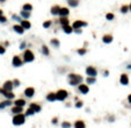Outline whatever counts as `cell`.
<instances>
[{
	"label": "cell",
	"mask_w": 131,
	"mask_h": 128,
	"mask_svg": "<svg viewBox=\"0 0 131 128\" xmlns=\"http://www.w3.org/2000/svg\"><path fill=\"white\" fill-rule=\"evenodd\" d=\"M66 79H67L69 85L72 87H75L79 84L83 83V77L80 73H75V72H69L66 75Z\"/></svg>",
	"instance_id": "cell-1"
},
{
	"label": "cell",
	"mask_w": 131,
	"mask_h": 128,
	"mask_svg": "<svg viewBox=\"0 0 131 128\" xmlns=\"http://www.w3.org/2000/svg\"><path fill=\"white\" fill-rule=\"evenodd\" d=\"M21 57H22L23 63H31L35 61V54H34V51L31 49L27 48L23 50V54H22Z\"/></svg>",
	"instance_id": "cell-2"
},
{
	"label": "cell",
	"mask_w": 131,
	"mask_h": 128,
	"mask_svg": "<svg viewBox=\"0 0 131 128\" xmlns=\"http://www.w3.org/2000/svg\"><path fill=\"white\" fill-rule=\"evenodd\" d=\"M24 122H26V115H24V113L14 114L13 119H12V124L14 126H22Z\"/></svg>",
	"instance_id": "cell-3"
},
{
	"label": "cell",
	"mask_w": 131,
	"mask_h": 128,
	"mask_svg": "<svg viewBox=\"0 0 131 128\" xmlns=\"http://www.w3.org/2000/svg\"><path fill=\"white\" fill-rule=\"evenodd\" d=\"M69 97V92L64 88H59L56 91V99L58 101H65Z\"/></svg>",
	"instance_id": "cell-4"
},
{
	"label": "cell",
	"mask_w": 131,
	"mask_h": 128,
	"mask_svg": "<svg viewBox=\"0 0 131 128\" xmlns=\"http://www.w3.org/2000/svg\"><path fill=\"white\" fill-rule=\"evenodd\" d=\"M85 73H86L87 77H96L97 73H99V71L96 69V66L88 65V66H86V69H85Z\"/></svg>",
	"instance_id": "cell-5"
},
{
	"label": "cell",
	"mask_w": 131,
	"mask_h": 128,
	"mask_svg": "<svg viewBox=\"0 0 131 128\" xmlns=\"http://www.w3.org/2000/svg\"><path fill=\"white\" fill-rule=\"evenodd\" d=\"M24 63L22 61V57L21 56H19V55H14L13 58H12V65L14 68H21Z\"/></svg>",
	"instance_id": "cell-6"
},
{
	"label": "cell",
	"mask_w": 131,
	"mask_h": 128,
	"mask_svg": "<svg viewBox=\"0 0 131 128\" xmlns=\"http://www.w3.org/2000/svg\"><path fill=\"white\" fill-rule=\"evenodd\" d=\"M77 90H78V92L80 94H83V96H86L88 94L89 92V85H87L86 83H81V84H79L77 86Z\"/></svg>",
	"instance_id": "cell-7"
},
{
	"label": "cell",
	"mask_w": 131,
	"mask_h": 128,
	"mask_svg": "<svg viewBox=\"0 0 131 128\" xmlns=\"http://www.w3.org/2000/svg\"><path fill=\"white\" fill-rule=\"evenodd\" d=\"M35 92H36L35 87H33V86H28V87L24 88L23 94H24V97H26V98H29V99H31V98L35 96Z\"/></svg>",
	"instance_id": "cell-8"
},
{
	"label": "cell",
	"mask_w": 131,
	"mask_h": 128,
	"mask_svg": "<svg viewBox=\"0 0 131 128\" xmlns=\"http://www.w3.org/2000/svg\"><path fill=\"white\" fill-rule=\"evenodd\" d=\"M88 23L86 21H83V20H74L73 23L71 25L73 29H77V28H83V27H86Z\"/></svg>",
	"instance_id": "cell-9"
},
{
	"label": "cell",
	"mask_w": 131,
	"mask_h": 128,
	"mask_svg": "<svg viewBox=\"0 0 131 128\" xmlns=\"http://www.w3.org/2000/svg\"><path fill=\"white\" fill-rule=\"evenodd\" d=\"M1 87L4 88V90H6L7 92H9V91H13V88H14L13 82H12L11 79L6 80V82H4V84H2V86H1Z\"/></svg>",
	"instance_id": "cell-10"
},
{
	"label": "cell",
	"mask_w": 131,
	"mask_h": 128,
	"mask_svg": "<svg viewBox=\"0 0 131 128\" xmlns=\"http://www.w3.org/2000/svg\"><path fill=\"white\" fill-rule=\"evenodd\" d=\"M13 106V100H8V99H5L2 101H0V110H5L7 107H12Z\"/></svg>",
	"instance_id": "cell-11"
},
{
	"label": "cell",
	"mask_w": 131,
	"mask_h": 128,
	"mask_svg": "<svg viewBox=\"0 0 131 128\" xmlns=\"http://www.w3.org/2000/svg\"><path fill=\"white\" fill-rule=\"evenodd\" d=\"M12 28H13V30L15 31L16 34H19V35H23V34H24V31H26L23 28H22V26L20 25V23H15V25H13Z\"/></svg>",
	"instance_id": "cell-12"
},
{
	"label": "cell",
	"mask_w": 131,
	"mask_h": 128,
	"mask_svg": "<svg viewBox=\"0 0 131 128\" xmlns=\"http://www.w3.org/2000/svg\"><path fill=\"white\" fill-rule=\"evenodd\" d=\"M113 41H114V36L111 34H105V35L102 36V42L105 44L113 43Z\"/></svg>",
	"instance_id": "cell-13"
},
{
	"label": "cell",
	"mask_w": 131,
	"mask_h": 128,
	"mask_svg": "<svg viewBox=\"0 0 131 128\" xmlns=\"http://www.w3.org/2000/svg\"><path fill=\"white\" fill-rule=\"evenodd\" d=\"M29 108H31L35 113H39V112L42 111V106L39 105L38 102H30V104H29Z\"/></svg>",
	"instance_id": "cell-14"
},
{
	"label": "cell",
	"mask_w": 131,
	"mask_h": 128,
	"mask_svg": "<svg viewBox=\"0 0 131 128\" xmlns=\"http://www.w3.org/2000/svg\"><path fill=\"white\" fill-rule=\"evenodd\" d=\"M13 105L15 106H20V107H24L27 105V101L24 98H18V99H15L13 101Z\"/></svg>",
	"instance_id": "cell-15"
},
{
	"label": "cell",
	"mask_w": 131,
	"mask_h": 128,
	"mask_svg": "<svg viewBox=\"0 0 131 128\" xmlns=\"http://www.w3.org/2000/svg\"><path fill=\"white\" fill-rule=\"evenodd\" d=\"M119 83H121V85L127 86L129 84V76L127 73H122V75L119 76Z\"/></svg>",
	"instance_id": "cell-16"
},
{
	"label": "cell",
	"mask_w": 131,
	"mask_h": 128,
	"mask_svg": "<svg viewBox=\"0 0 131 128\" xmlns=\"http://www.w3.org/2000/svg\"><path fill=\"white\" fill-rule=\"evenodd\" d=\"M50 45H51L53 49H59L60 48V41L58 40L57 37H53V39L50 40Z\"/></svg>",
	"instance_id": "cell-17"
},
{
	"label": "cell",
	"mask_w": 131,
	"mask_h": 128,
	"mask_svg": "<svg viewBox=\"0 0 131 128\" xmlns=\"http://www.w3.org/2000/svg\"><path fill=\"white\" fill-rule=\"evenodd\" d=\"M69 8H77L80 5V0H66Z\"/></svg>",
	"instance_id": "cell-18"
},
{
	"label": "cell",
	"mask_w": 131,
	"mask_h": 128,
	"mask_svg": "<svg viewBox=\"0 0 131 128\" xmlns=\"http://www.w3.org/2000/svg\"><path fill=\"white\" fill-rule=\"evenodd\" d=\"M61 6L59 5H53L52 7L50 8V14L52 15V16H57L58 14H59V9H60Z\"/></svg>",
	"instance_id": "cell-19"
},
{
	"label": "cell",
	"mask_w": 131,
	"mask_h": 128,
	"mask_svg": "<svg viewBox=\"0 0 131 128\" xmlns=\"http://www.w3.org/2000/svg\"><path fill=\"white\" fill-rule=\"evenodd\" d=\"M19 15L22 18V20H29L31 16V12H28V11H23V9H21L20 11V13H19Z\"/></svg>",
	"instance_id": "cell-20"
},
{
	"label": "cell",
	"mask_w": 131,
	"mask_h": 128,
	"mask_svg": "<svg viewBox=\"0 0 131 128\" xmlns=\"http://www.w3.org/2000/svg\"><path fill=\"white\" fill-rule=\"evenodd\" d=\"M70 15V8L69 7H60L59 9V14H58V16H69Z\"/></svg>",
	"instance_id": "cell-21"
},
{
	"label": "cell",
	"mask_w": 131,
	"mask_h": 128,
	"mask_svg": "<svg viewBox=\"0 0 131 128\" xmlns=\"http://www.w3.org/2000/svg\"><path fill=\"white\" fill-rule=\"evenodd\" d=\"M58 23H59L60 26L70 25V19H69V16H59V19H58Z\"/></svg>",
	"instance_id": "cell-22"
},
{
	"label": "cell",
	"mask_w": 131,
	"mask_h": 128,
	"mask_svg": "<svg viewBox=\"0 0 131 128\" xmlns=\"http://www.w3.org/2000/svg\"><path fill=\"white\" fill-rule=\"evenodd\" d=\"M11 113L12 114H19V113H23V107H20V106H15V105H13V106L11 107Z\"/></svg>",
	"instance_id": "cell-23"
},
{
	"label": "cell",
	"mask_w": 131,
	"mask_h": 128,
	"mask_svg": "<svg viewBox=\"0 0 131 128\" xmlns=\"http://www.w3.org/2000/svg\"><path fill=\"white\" fill-rule=\"evenodd\" d=\"M20 25L22 26V28H23L24 30H29L31 28V22L29 21V20H22V21L20 22Z\"/></svg>",
	"instance_id": "cell-24"
},
{
	"label": "cell",
	"mask_w": 131,
	"mask_h": 128,
	"mask_svg": "<svg viewBox=\"0 0 131 128\" xmlns=\"http://www.w3.org/2000/svg\"><path fill=\"white\" fill-rule=\"evenodd\" d=\"M73 127L74 128H86V122L83 120H75L74 124H73Z\"/></svg>",
	"instance_id": "cell-25"
},
{
	"label": "cell",
	"mask_w": 131,
	"mask_h": 128,
	"mask_svg": "<svg viewBox=\"0 0 131 128\" xmlns=\"http://www.w3.org/2000/svg\"><path fill=\"white\" fill-rule=\"evenodd\" d=\"M45 99H47L48 101H50V102L57 101V99H56V92H49L48 94L45 96Z\"/></svg>",
	"instance_id": "cell-26"
},
{
	"label": "cell",
	"mask_w": 131,
	"mask_h": 128,
	"mask_svg": "<svg viewBox=\"0 0 131 128\" xmlns=\"http://www.w3.org/2000/svg\"><path fill=\"white\" fill-rule=\"evenodd\" d=\"M61 30H63V33H65V34H67V35H70V34L73 33V28H72L71 25H66V26H61Z\"/></svg>",
	"instance_id": "cell-27"
},
{
	"label": "cell",
	"mask_w": 131,
	"mask_h": 128,
	"mask_svg": "<svg viewBox=\"0 0 131 128\" xmlns=\"http://www.w3.org/2000/svg\"><path fill=\"white\" fill-rule=\"evenodd\" d=\"M41 53H42L43 56H50V49L48 48L47 44H42V47H41Z\"/></svg>",
	"instance_id": "cell-28"
},
{
	"label": "cell",
	"mask_w": 131,
	"mask_h": 128,
	"mask_svg": "<svg viewBox=\"0 0 131 128\" xmlns=\"http://www.w3.org/2000/svg\"><path fill=\"white\" fill-rule=\"evenodd\" d=\"M83 82L87 85H94L96 83V77H86V79H83Z\"/></svg>",
	"instance_id": "cell-29"
},
{
	"label": "cell",
	"mask_w": 131,
	"mask_h": 128,
	"mask_svg": "<svg viewBox=\"0 0 131 128\" xmlns=\"http://www.w3.org/2000/svg\"><path fill=\"white\" fill-rule=\"evenodd\" d=\"M5 99H8V100H14L15 99V93L13 92V91H9V92H7L6 94L4 96Z\"/></svg>",
	"instance_id": "cell-30"
},
{
	"label": "cell",
	"mask_w": 131,
	"mask_h": 128,
	"mask_svg": "<svg viewBox=\"0 0 131 128\" xmlns=\"http://www.w3.org/2000/svg\"><path fill=\"white\" fill-rule=\"evenodd\" d=\"M77 54H78L79 56H85V55L87 54V48H86V47H83V48L77 49Z\"/></svg>",
	"instance_id": "cell-31"
},
{
	"label": "cell",
	"mask_w": 131,
	"mask_h": 128,
	"mask_svg": "<svg viewBox=\"0 0 131 128\" xmlns=\"http://www.w3.org/2000/svg\"><path fill=\"white\" fill-rule=\"evenodd\" d=\"M33 8H34V7H33V5L29 4V2H26V4L22 5V9H23V11H28V12H31V11H33Z\"/></svg>",
	"instance_id": "cell-32"
},
{
	"label": "cell",
	"mask_w": 131,
	"mask_h": 128,
	"mask_svg": "<svg viewBox=\"0 0 131 128\" xmlns=\"http://www.w3.org/2000/svg\"><path fill=\"white\" fill-rule=\"evenodd\" d=\"M11 19H12L13 21H15L16 23H20V22L22 21V18H21V16H20L19 14H15V13L12 14V16H11Z\"/></svg>",
	"instance_id": "cell-33"
},
{
	"label": "cell",
	"mask_w": 131,
	"mask_h": 128,
	"mask_svg": "<svg viewBox=\"0 0 131 128\" xmlns=\"http://www.w3.org/2000/svg\"><path fill=\"white\" fill-rule=\"evenodd\" d=\"M42 26H43L44 29H49L50 27L52 26V20H45V21L42 23Z\"/></svg>",
	"instance_id": "cell-34"
},
{
	"label": "cell",
	"mask_w": 131,
	"mask_h": 128,
	"mask_svg": "<svg viewBox=\"0 0 131 128\" xmlns=\"http://www.w3.org/2000/svg\"><path fill=\"white\" fill-rule=\"evenodd\" d=\"M119 12L122 14H127L129 12V5H122L121 8H119Z\"/></svg>",
	"instance_id": "cell-35"
},
{
	"label": "cell",
	"mask_w": 131,
	"mask_h": 128,
	"mask_svg": "<svg viewBox=\"0 0 131 128\" xmlns=\"http://www.w3.org/2000/svg\"><path fill=\"white\" fill-rule=\"evenodd\" d=\"M114 19H115V14H114V13L108 12V13L106 14V20H108V21H113Z\"/></svg>",
	"instance_id": "cell-36"
},
{
	"label": "cell",
	"mask_w": 131,
	"mask_h": 128,
	"mask_svg": "<svg viewBox=\"0 0 131 128\" xmlns=\"http://www.w3.org/2000/svg\"><path fill=\"white\" fill-rule=\"evenodd\" d=\"M74 107H75V108H81V107H83V100H80V99L75 100Z\"/></svg>",
	"instance_id": "cell-37"
},
{
	"label": "cell",
	"mask_w": 131,
	"mask_h": 128,
	"mask_svg": "<svg viewBox=\"0 0 131 128\" xmlns=\"http://www.w3.org/2000/svg\"><path fill=\"white\" fill-rule=\"evenodd\" d=\"M34 114H36V113H35V112H34L33 110H31V108H29V107H28V108L26 110V113H24L26 118H27V116H33Z\"/></svg>",
	"instance_id": "cell-38"
},
{
	"label": "cell",
	"mask_w": 131,
	"mask_h": 128,
	"mask_svg": "<svg viewBox=\"0 0 131 128\" xmlns=\"http://www.w3.org/2000/svg\"><path fill=\"white\" fill-rule=\"evenodd\" d=\"M27 48H28V43H27L26 41H22L21 43H20V45H19V49L20 50H24Z\"/></svg>",
	"instance_id": "cell-39"
},
{
	"label": "cell",
	"mask_w": 131,
	"mask_h": 128,
	"mask_svg": "<svg viewBox=\"0 0 131 128\" xmlns=\"http://www.w3.org/2000/svg\"><path fill=\"white\" fill-rule=\"evenodd\" d=\"M12 82H13L14 88H15V87H20V85H21V82H20V79L15 78V79H12Z\"/></svg>",
	"instance_id": "cell-40"
},
{
	"label": "cell",
	"mask_w": 131,
	"mask_h": 128,
	"mask_svg": "<svg viewBox=\"0 0 131 128\" xmlns=\"http://www.w3.org/2000/svg\"><path fill=\"white\" fill-rule=\"evenodd\" d=\"M72 127V124L70 121H63L61 122V128H71Z\"/></svg>",
	"instance_id": "cell-41"
},
{
	"label": "cell",
	"mask_w": 131,
	"mask_h": 128,
	"mask_svg": "<svg viewBox=\"0 0 131 128\" xmlns=\"http://www.w3.org/2000/svg\"><path fill=\"white\" fill-rule=\"evenodd\" d=\"M5 54H6V47L1 43L0 44V55H5Z\"/></svg>",
	"instance_id": "cell-42"
},
{
	"label": "cell",
	"mask_w": 131,
	"mask_h": 128,
	"mask_svg": "<svg viewBox=\"0 0 131 128\" xmlns=\"http://www.w3.org/2000/svg\"><path fill=\"white\" fill-rule=\"evenodd\" d=\"M7 21H8L7 16H5V15H0V23H6Z\"/></svg>",
	"instance_id": "cell-43"
},
{
	"label": "cell",
	"mask_w": 131,
	"mask_h": 128,
	"mask_svg": "<svg viewBox=\"0 0 131 128\" xmlns=\"http://www.w3.org/2000/svg\"><path fill=\"white\" fill-rule=\"evenodd\" d=\"M73 33H75L77 35H80V34H83V28H77V29H73Z\"/></svg>",
	"instance_id": "cell-44"
},
{
	"label": "cell",
	"mask_w": 131,
	"mask_h": 128,
	"mask_svg": "<svg viewBox=\"0 0 131 128\" xmlns=\"http://www.w3.org/2000/svg\"><path fill=\"white\" fill-rule=\"evenodd\" d=\"M58 121H59V120H58V116H53L52 120H51V124H52V125H57V124H58Z\"/></svg>",
	"instance_id": "cell-45"
},
{
	"label": "cell",
	"mask_w": 131,
	"mask_h": 128,
	"mask_svg": "<svg viewBox=\"0 0 131 128\" xmlns=\"http://www.w3.org/2000/svg\"><path fill=\"white\" fill-rule=\"evenodd\" d=\"M108 121H109V122H114V121H115V116H114V115H109V116H108Z\"/></svg>",
	"instance_id": "cell-46"
},
{
	"label": "cell",
	"mask_w": 131,
	"mask_h": 128,
	"mask_svg": "<svg viewBox=\"0 0 131 128\" xmlns=\"http://www.w3.org/2000/svg\"><path fill=\"white\" fill-rule=\"evenodd\" d=\"M102 73H103V77H108V76H109V70H107V69H106V70H103Z\"/></svg>",
	"instance_id": "cell-47"
},
{
	"label": "cell",
	"mask_w": 131,
	"mask_h": 128,
	"mask_svg": "<svg viewBox=\"0 0 131 128\" xmlns=\"http://www.w3.org/2000/svg\"><path fill=\"white\" fill-rule=\"evenodd\" d=\"M2 44H4L5 47L7 48V47H8V45H9V42H8V41H5V42H4V43H2Z\"/></svg>",
	"instance_id": "cell-48"
},
{
	"label": "cell",
	"mask_w": 131,
	"mask_h": 128,
	"mask_svg": "<svg viewBox=\"0 0 131 128\" xmlns=\"http://www.w3.org/2000/svg\"><path fill=\"white\" fill-rule=\"evenodd\" d=\"M128 101H129V104H131V94L128 96Z\"/></svg>",
	"instance_id": "cell-49"
},
{
	"label": "cell",
	"mask_w": 131,
	"mask_h": 128,
	"mask_svg": "<svg viewBox=\"0 0 131 128\" xmlns=\"http://www.w3.org/2000/svg\"><path fill=\"white\" fill-rule=\"evenodd\" d=\"M0 15H4V11L2 9H0Z\"/></svg>",
	"instance_id": "cell-50"
},
{
	"label": "cell",
	"mask_w": 131,
	"mask_h": 128,
	"mask_svg": "<svg viewBox=\"0 0 131 128\" xmlns=\"http://www.w3.org/2000/svg\"><path fill=\"white\" fill-rule=\"evenodd\" d=\"M127 68H128V69H129V70H131V64H129V65H128Z\"/></svg>",
	"instance_id": "cell-51"
},
{
	"label": "cell",
	"mask_w": 131,
	"mask_h": 128,
	"mask_svg": "<svg viewBox=\"0 0 131 128\" xmlns=\"http://www.w3.org/2000/svg\"><path fill=\"white\" fill-rule=\"evenodd\" d=\"M129 12H131V4L129 5Z\"/></svg>",
	"instance_id": "cell-52"
},
{
	"label": "cell",
	"mask_w": 131,
	"mask_h": 128,
	"mask_svg": "<svg viewBox=\"0 0 131 128\" xmlns=\"http://www.w3.org/2000/svg\"><path fill=\"white\" fill-rule=\"evenodd\" d=\"M0 2L2 4V2H6V0H0Z\"/></svg>",
	"instance_id": "cell-53"
}]
</instances>
